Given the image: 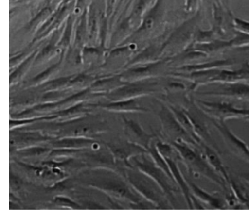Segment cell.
<instances>
[{"label": "cell", "mask_w": 249, "mask_h": 216, "mask_svg": "<svg viewBox=\"0 0 249 216\" xmlns=\"http://www.w3.org/2000/svg\"><path fill=\"white\" fill-rule=\"evenodd\" d=\"M213 123L222 136L227 149L239 160L249 163V147L246 144V142L234 134L227 126V124H225V122L213 121Z\"/></svg>", "instance_id": "obj_1"}, {"label": "cell", "mask_w": 249, "mask_h": 216, "mask_svg": "<svg viewBox=\"0 0 249 216\" xmlns=\"http://www.w3.org/2000/svg\"><path fill=\"white\" fill-rule=\"evenodd\" d=\"M205 110L216 121L225 122L231 119H245L249 116V109L237 108L229 103H204Z\"/></svg>", "instance_id": "obj_2"}, {"label": "cell", "mask_w": 249, "mask_h": 216, "mask_svg": "<svg viewBox=\"0 0 249 216\" xmlns=\"http://www.w3.org/2000/svg\"><path fill=\"white\" fill-rule=\"evenodd\" d=\"M218 86V89L208 94L241 101H249V84L248 83H219Z\"/></svg>", "instance_id": "obj_3"}, {"label": "cell", "mask_w": 249, "mask_h": 216, "mask_svg": "<svg viewBox=\"0 0 249 216\" xmlns=\"http://www.w3.org/2000/svg\"><path fill=\"white\" fill-rule=\"evenodd\" d=\"M206 156L208 158V161L210 162V164L214 168L215 172L220 174V177L224 179V181L227 184H229L231 182L230 181V177H229L228 172H227L226 168L223 166V164L221 163V161L218 159V155L216 154L211 149L207 148V150H206Z\"/></svg>", "instance_id": "obj_4"}, {"label": "cell", "mask_w": 249, "mask_h": 216, "mask_svg": "<svg viewBox=\"0 0 249 216\" xmlns=\"http://www.w3.org/2000/svg\"><path fill=\"white\" fill-rule=\"evenodd\" d=\"M233 25H234V27H235V29L237 32L244 33V34H249V21L235 17V18L233 19Z\"/></svg>", "instance_id": "obj_5"}, {"label": "cell", "mask_w": 249, "mask_h": 216, "mask_svg": "<svg viewBox=\"0 0 249 216\" xmlns=\"http://www.w3.org/2000/svg\"><path fill=\"white\" fill-rule=\"evenodd\" d=\"M225 2H226V4H227V7L229 8V6H230V2H231V0H225Z\"/></svg>", "instance_id": "obj_6"}, {"label": "cell", "mask_w": 249, "mask_h": 216, "mask_svg": "<svg viewBox=\"0 0 249 216\" xmlns=\"http://www.w3.org/2000/svg\"><path fill=\"white\" fill-rule=\"evenodd\" d=\"M245 120H246V121H248V122H249V116H248V117L245 118Z\"/></svg>", "instance_id": "obj_7"}]
</instances>
